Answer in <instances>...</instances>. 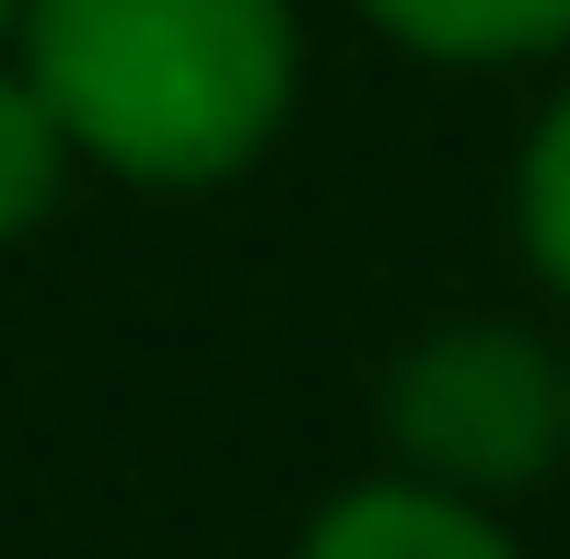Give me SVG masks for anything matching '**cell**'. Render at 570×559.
Wrapping results in <instances>:
<instances>
[{
	"mask_svg": "<svg viewBox=\"0 0 570 559\" xmlns=\"http://www.w3.org/2000/svg\"><path fill=\"white\" fill-rule=\"evenodd\" d=\"M384 431H396L407 478H431V490H465V501L524 490L570 443V373L524 326H443V339H420L396 362Z\"/></svg>",
	"mask_w": 570,
	"mask_h": 559,
	"instance_id": "cell-2",
	"label": "cell"
},
{
	"mask_svg": "<svg viewBox=\"0 0 570 559\" xmlns=\"http://www.w3.org/2000/svg\"><path fill=\"white\" fill-rule=\"evenodd\" d=\"M59 175H70V129H59V106H47L36 82H12V70H0V245L47 222Z\"/></svg>",
	"mask_w": 570,
	"mask_h": 559,
	"instance_id": "cell-5",
	"label": "cell"
},
{
	"mask_svg": "<svg viewBox=\"0 0 570 559\" xmlns=\"http://www.w3.org/2000/svg\"><path fill=\"white\" fill-rule=\"evenodd\" d=\"M303 559H512V537H501L465 490H431V478H373V490L326 501V524L303 537Z\"/></svg>",
	"mask_w": 570,
	"mask_h": 559,
	"instance_id": "cell-3",
	"label": "cell"
},
{
	"mask_svg": "<svg viewBox=\"0 0 570 559\" xmlns=\"http://www.w3.org/2000/svg\"><path fill=\"white\" fill-rule=\"evenodd\" d=\"M524 257H535V280L570 292V94L535 117V140H524Z\"/></svg>",
	"mask_w": 570,
	"mask_h": 559,
	"instance_id": "cell-6",
	"label": "cell"
},
{
	"mask_svg": "<svg viewBox=\"0 0 570 559\" xmlns=\"http://www.w3.org/2000/svg\"><path fill=\"white\" fill-rule=\"evenodd\" d=\"M292 0H23V82L70 151L140 187H222L292 117Z\"/></svg>",
	"mask_w": 570,
	"mask_h": 559,
	"instance_id": "cell-1",
	"label": "cell"
},
{
	"mask_svg": "<svg viewBox=\"0 0 570 559\" xmlns=\"http://www.w3.org/2000/svg\"><path fill=\"white\" fill-rule=\"evenodd\" d=\"M384 36H407L420 59H535L570 47V0H361Z\"/></svg>",
	"mask_w": 570,
	"mask_h": 559,
	"instance_id": "cell-4",
	"label": "cell"
},
{
	"mask_svg": "<svg viewBox=\"0 0 570 559\" xmlns=\"http://www.w3.org/2000/svg\"><path fill=\"white\" fill-rule=\"evenodd\" d=\"M12 23H23V0H0V36H12Z\"/></svg>",
	"mask_w": 570,
	"mask_h": 559,
	"instance_id": "cell-7",
	"label": "cell"
}]
</instances>
